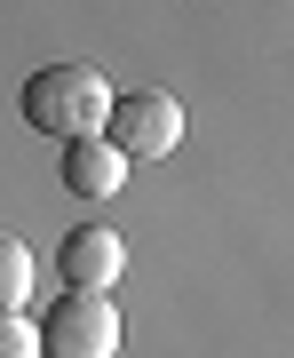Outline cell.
Returning <instances> with one entry per match:
<instances>
[{"mask_svg":"<svg viewBox=\"0 0 294 358\" xmlns=\"http://www.w3.org/2000/svg\"><path fill=\"white\" fill-rule=\"evenodd\" d=\"M103 143H112L119 159H167L183 143V103L167 96V88H128V96H112V120H103Z\"/></svg>","mask_w":294,"mask_h":358,"instance_id":"3957f363","label":"cell"},{"mask_svg":"<svg viewBox=\"0 0 294 358\" xmlns=\"http://www.w3.org/2000/svg\"><path fill=\"white\" fill-rule=\"evenodd\" d=\"M112 80H103L96 64H40L24 80V120L40 136L72 143V136H103V120H112Z\"/></svg>","mask_w":294,"mask_h":358,"instance_id":"6da1fadb","label":"cell"},{"mask_svg":"<svg viewBox=\"0 0 294 358\" xmlns=\"http://www.w3.org/2000/svg\"><path fill=\"white\" fill-rule=\"evenodd\" d=\"M56 271H64V287H80V294H112L119 271H128V239L103 231V223H80V231H64V247H56Z\"/></svg>","mask_w":294,"mask_h":358,"instance_id":"277c9868","label":"cell"},{"mask_svg":"<svg viewBox=\"0 0 294 358\" xmlns=\"http://www.w3.org/2000/svg\"><path fill=\"white\" fill-rule=\"evenodd\" d=\"M40 358H119V310L112 294H56L40 310Z\"/></svg>","mask_w":294,"mask_h":358,"instance_id":"7a4b0ae2","label":"cell"},{"mask_svg":"<svg viewBox=\"0 0 294 358\" xmlns=\"http://www.w3.org/2000/svg\"><path fill=\"white\" fill-rule=\"evenodd\" d=\"M24 303H32V247L0 231V310H24Z\"/></svg>","mask_w":294,"mask_h":358,"instance_id":"8992f818","label":"cell"},{"mask_svg":"<svg viewBox=\"0 0 294 358\" xmlns=\"http://www.w3.org/2000/svg\"><path fill=\"white\" fill-rule=\"evenodd\" d=\"M0 358H40V327L24 310H0Z\"/></svg>","mask_w":294,"mask_h":358,"instance_id":"52a82bcc","label":"cell"},{"mask_svg":"<svg viewBox=\"0 0 294 358\" xmlns=\"http://www.w3.org/2000/svg\"><path fill=\"white\" fill-rule=\"evenodd\" d=\"M119 183H128V159H119L103 136H72L64 143V192L72 199H112Z\"/></svg>","mask_w":294,"mask_h":358,"instance_id":"5b68a950","label":"cell"}]
</instances>
